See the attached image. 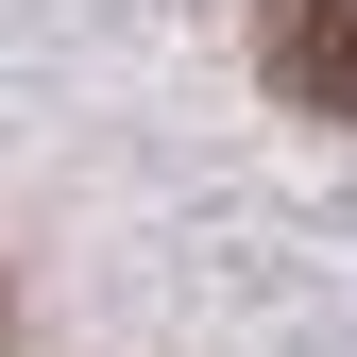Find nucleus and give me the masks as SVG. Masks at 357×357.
I'll use <instances>...</instances> for the list:
<instances>
[{
    "mask_svg": "<svg viewBox=\"0 0 357 357\" xmlns=\"http://www.w3.org/2000/svg\"><path fill=\"white\" fill-rule=\"evenodd\" d=\"M255 68L306 119H357V0H255Z\"/></svg>",
    "mask_w": 357,
    "mask_h": 357,
    "instance_id": "obj_1",
    "label": "nucleus"
}]
</instances>
